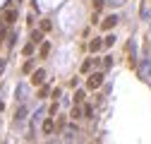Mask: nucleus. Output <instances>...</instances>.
I'll return each instance as SVG.
<instances>
[{
  "instance_id": "nucleus-1",
  "label": "nucleus",
  "mask_w": 151,
  "mask_h": 144,
  "mask_svg": "<svg viewBox=\"0 0 151 144\" xmlns=\"http://www.w3.org/2000/svg\"><path fill=\"white\" fill-rule=\"evenodd\" d=\"M103 84V72H93V75H89L86 79V89H99Z\"/></svg>"
},
{
  "instance_id": "nucleus-2",
  "label": "nucleus",
  "mask_w": 151,
  "mask_h": 144,
  "mask_svg": "<svg viewBox=\"0 0 151 144\" xmlns=\"http://www.w3.org/2000/svg\"><path fill=\"white\" fill-rule=\"evenodd\" d=\"M43 79H46V70H36L31 75V84H41Z\"/></svg>"
},
{
  "instance_id": "nucleus-3",
  "label": "nucleus",
  "mask_w": 151,
  "mask_h": 144,
  "mask_svg": "<svg viewBox=\"0 0 151 144\" xmlns=\"http://www.w3.org/2000/svg\"><path fill=\"white\" fill-rule=\"evenodd\" d=\"M115 24H118V17H115V14H110V17H106V19H103L101 27H103V29H113Z\"/></svg>"
},
{
  "instance_id": "nucleus-4",
  "label": "nucleus",
  "mask_w": 151,
  "mask_h": 144,
  "mask_svg": "<svg viewBox=\"0 0 151 144\" xmlns=\"http://www.w3.org/2000/svg\"><path fill=\"white\" fill-rule=\"evenodd\" d=\"M101 46H103V41H101V39H93V41H91V46H89V50H91V53H99V50H101Z\"/></svg>"
},
{
  "instance_id": "nucleus-5",
  "label": "nucleus",
  "mask_w": 151,
  "mask_h": 144,
  "mask_svg": "<svg viewBox=\"0 0 151 144\" xmlns=\"http://www.w3.org/2000/svg\"><path fill=\"white\" fill-rule=\"evenodd\" d=\"M53 130H55V122H53L50 118H46V122H43V132H46V135H50Z\"/></svg>"
},
{
  "instance_id": "nucleus-6",
  "label": "nucleus",
  "mask_w": 151,
  "mask_h": 144,
  "mask_svg": "<svg viewBox=\"0 0 151 144\" xmlns=\"http://www.w3.org/2000/svg\"><path fill=\"white\" fill-rule=\"evenodd\" d=\"M14 19H17V10H7V12H5V22H10V24H12Z\"/></svg>"
},
{
  "instance_id": "nucleus-7",
  "label": "nucleus",
  "mask_w": 151,
  "mask_h": 144,
  "mask_svg": "<svg viewBox=\"0 0 151 144\" xmlns=\"http://www.w3.org/2000/svg\"><path fill=\"white\" fill-rule=\"evenodd\" d=\"M84 96H86V94H84V89H79V91L74 94V103H82V101H84Z\"/></svg>"
},
{
  "instance_id": "nucleus-8",
  "label": "nucleus",
  "mask_w": 151,
  "mask_h": 144,
  "mask_svg": "<svg viewBox=\"0 0 151 144\" xmlns=\"http://www.w3.org/2000/svg\"><path fill=\"white\" fill-rule=\"evenodd\" d=\"M22 53H24L27 58H29V55H34V46H31V43H27V46L22 48Z\"/></svg>"
},
{
  "instance_id": "nucleus-9",
  "label": "nucleus",
  "mask_w": 151,
  "mask_h": 144,
  "mask_svg": "<svg viewBox=\"0 0 151 144\" xmlns=\"http://www.w3.org/2000/svg\"><path fill=\"white\" fill-rule=\"evenodd\" d=\"M113 43H115V36H113V34H108L106 39H103V46H113Z\"/></svg>"
},
{
  "instance_id": "nucleus-10",
  "label": "nucleus",
  "mask_w": 151,
  "mask_h": 144,
  "mask_svg": "<svg viewBox=\"0 0 151 144\" xmlns=\"http://www.w3.org/2000/svg\"><path fill=\"white\" fill-rule=\"evenodd\" d=\"M50 27H53L50 19H43V22H41V31H50Z\"/></svg>"
},
{
  "instance_id": "nucleus-11",
  "label": "nucleus",
  "mask_w": 151,
  "mask_h": 144,
  "mask_svg": "<svg viewBox=\"0 0 151 144\" xmlns=\"http://www.w3.org/2000/svg\"><path fill=\"white\" fill-rule=\"evenodd\" d=\"M50 53V43H41V55H48Z\"/></svg>"
},
{
  "instance_id": "nucleus-12",
  "label": "nucleus",
  "mask_w": 151,
  "mask_h": 144,
  "mask_svg": "<svg viewBox=\"0 0 151 144\" xmlns=\"http://www.w3.org/2000/svg\"><path fill=\"white\" fill-rule=\"evenodd\" d=\"M79 70H82V72H86V75H89V70H91V60H84V65H82Z\"/></svg>"
},
{
  "instance_id": "nucleus-13",
  "label": "nucleus",
  "mask_w": 151,
  "mask_h": 144,
  "mask_svg": "<svg viewBox=\"0 0 151 144\" xmlns=\"http://www.w3.org/2000/svg\"><path fill=\"white\" fill-rule=\"evenodd\" d=\"M41 34H43L41 29H39V31H34V34H31V39H34V41H41Z\"/></svg>"
},
{
  "instance_id": "nucleus-14",
  "label": "nucleus",
  "mask_w": 151,
  "mask_h": 144,
  "mask_svg": "<svg viewBox=\"0 0 151 144\" xmlns=\"http://www.w3.org/2000/svg\"><path fill=\"white\" fill-rule=\"evenodd\" d=\"M48 94H50V89H48V86H46V89H41V91H39V96H41V99H46Z\"/></svg>"
},
{
  "instance_id": "nucleus-15",
  "label": "nucleus",
  "mask_w": 151,
  "mask_h": 144,
  "mask_svg": "<svg viewBox=\"0 0 151 144\" xmlns=\"http://www.w3.org/2000/svg\"><path fill=\"white\" fill-rule=\"evenodd\" d=\"M22 72H24V75H29V72H31V63H24V67H22Z\"/></svg>"
},
{
  "instance_id": "nucleus-16",
  "label": "nucleus",
  "mask_w": 151,
  "mask_h": 144,
  "mask_svg": "<svg viewBox=\"0 0 151 144\" xmlns=\"http://www.w3.org/2000/svg\"><path fill=\"white\" fill-rule=\"evenodd\" d=\"M82 115V108H72V118H79Z\"/></svg>"
},
{
  "instance_id": "nucleus-17",
  "label": "nucleus",
  "mask_w": 151,
  "mask_h": 144,
  "mask_svg": "<svg viewBox=\"0 0 151 144\" xmlns=\"http://www.w3.org/2000/svg\"><path fill=\"white\" fill-rule=\"evenodd\" d=\"M93 7H96V10H101V7H103V0H93Z\"/></svg>"
},
{
  "instance_id": "nucleus-18",
  "label": "nucleus",
  "mask_w": 151,
  "mask_h": 144,
  "mask_svg": "<svg viewBox=\"0 0 151 144\" xmlns=\"http://www.w3.org/2000/svg\"><path fill=\"white\" fill-rule=\"evenodd\" d=\"M3 67H5V60H0V72H3Z\"/></svg>"
},
{
  "instance_id": "nucleus-19",
  "label": "nucleus",
  "mask_w": 151,
  "mask_h": 144,
  "mask_svg": "<svg viewBox=\"0 0 151 144\" xmlns=\"http://www.w3.org/2000/svg\"><path fill=\"white\" fill-rule=\"evenodd\" d=\"M3 108H5V103H3V101H0V111H3Z\"/></svg>"
}]
</instances>
